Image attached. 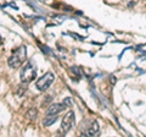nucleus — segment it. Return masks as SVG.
<instances>
[{
    "instance_id": "10",
    "label": "nucleus",
    "mask_w": 146,
    "mask_h": 137,
    "mask_svg": "<svg viewBox=\"0 0 146 137\" xmlns=\"http://www.w3.org/2000/svg\"><path fill=\"white\" fill-rule=\"evenodd\" d=\"M26 89H27L26 85H25V87H23V86H18V88H17V92H16V94L18 95V97H22V95H23V93L26 92Z\"/></svg>"
},
{
    "instance_id": "4",
    "label": "nucleus",
    "mask_w": 146,
    "mask_h": 137,
    "mask_svg": "<svg viewBox=\"0 0 146 137\" xmlns=\"http://www.w3.org/2000/svg\"><path fill=\"white\" fill-rule=\"evenodd\" d=\"M54 80H55V76L52 72H46V74L43 75L40 79H38V81H36V83H35V87L39 91H46L50 86L52 85Z\"/></svg>"
},
{
    "instance_id": "3",
    "label": "nucleus",
    "mask_w": 146,
    "mask_h": 137,
    "mask_svg": "<svg viewBox=\"0 0 146 137\" xmlns=\"http://www.w3.org/2000/svg\"><path fill=\"white\" fill-rule=\"evenodd\" d=\"M74 122H76L74 113L71 110V111H68L65 116H63L62 122H61V127H60V130H58V134L66 135L67 132L72 129V126H74Z\"/></svg>"
},
{
    "instance_id": "6",
    "label": "nucleus",
    "mask_w": 146,
    "mask_h": 137,
    "mask_svg": "<svg viewBox=\"0 0 146 137\" xmlns=\"http://www.w3.org/2000/svg\"><path fill=\"white\" fill-rule=\"evenodd\" d=\"M65 108L66 107L63 105V103H61V104H51V105L49 107L46 114H48V115H57V114L61 113Z\"/></svg>"
},
{
    "instance_id": "11",
    "label": "nucleus",
    "mask_w": 146,
    "mask_h": 137,
    "mask_svg": "<svg viewBox=\"0 0 146 137\" xmlns=\"http://www.w3.org/2000/svg\"><path fill=\"white\" fill-rule=\"evenodd\" d=\"M71 70H72L73 74H76L77 76H80V68H79L78 66H72Z\"/></svg>"
},
{
    "instance_id": "2",
    "label": "nucleus",
    "mask_w": 146,
    "mask_h": 137,
    "mask_svg": "<svg viewBox=\"0 0 146 137\" xmlns=\"http://www.w3.org/2000/svg\"><path fill=\"white\" fill-rule=\"evenodd\" d=\"M35 76H36L35 65L32 61H28L21 70V82L28 85L29 82H32L35 79Z\"/></svg>"
},
{
    "instance_id": "7",
    "label": "nucleus",
    "mask_w": 146,
    "mask_h": 137,
    "mask_svg": "<svg viewBox=\"0 0 146 137\" xmlns=\"http://www.w3.org/2000/svg\"><path fill=\"white\" fill-rule=\"evenodd\" d=\"M57 119H58V116H56V115H48L46 118L43 120V125L44 126H51L52 124H55V122L57 121Z\"/></svg>"
},
{
    "instance_id": "8",
    "label": "nucleus",
    "mask_w": 146,
    "mask_h": 137,
    "mask_svg": "<svg viewBox=\"0 0 146 137\" xmlns=\"http://www.w3.org/2000/svg\"><path fill=\"white\" fill-rule=\"evenodd\" d=\"M36 116H38V110L35 108H31L28 111H27V118L31 119V120H35Z\"/></svg>"
},
{
    "instance_id": "1",
    "label": "nucleus",
    "mask_w": 146,
    "mask_h": 137,
    "mask_svg": "<svg viewBox=\"0 0 146 137\" xmlns=\"http://www.w3.org/2000/svg\"><path fill=\"white\" fill-rule=\"evenodd\" d=\"M26 55H27V48L25 45H21V47H18L15 53L12 54V55L7 60V64L9 66L12 67V68H18L22 64L25 62L26 60Z\"/></svg>"
},
{
    "instance_id": "9",
    "label": "nucleus",
    "mask_w": 146,
    "mask_h": 137,
    "mask_svg": "<svg viewBox=\"0 0 146 137\" xmlns=\"http://www.w3.org/2000/svg\"><path fill=\"white\" fill-rule=\"evenodd\" d=\"M63 105H65L66 108L73 107V100H72V98L71 97H67V98L63 99Z\"/></svg>"
},
{
    "instance_id": "5",
    "label": "nucleus",
    "mask_w": 146,
    "mask_h": 137,
    "mask_svg": "<svg viewBox=\"0 0 146 137\" xmlns=\"http://www.w3.org/2000/svg\"><path fill=\"white\" fill-rule=\"evenodd\" d=\"M99 131H100L99 122L95 120V121H93V124H91V127H89V129L86 130L85 132H83L82 136H95V135L99 134Z\"/></svg>"
},
{
    "instance_id": "12",
    "label": "nucleus",
    "mask_w": 146,
    "mask_h": 137,
    "mask_svg": "<svg viewBox=\"0 0 146 137\" xmlns=\"http://www.w3.org/2000/svg\"><path fill=\"white\" fill-rule=\"evenodd\" d=\"M110 81H111V83H112V85H115L117 80H116V77H115V76H111V79H110Z\"/></svg>"
},
{
    "instance_id": "13",
    "label": "nucleus",
    "mask_w": 146,
    "mask_h": 137,
    "mask_svg": "<svg viewBox=\"0 0 146 137\" xmlns=\"http://www.w3.org/2000/svg\"><path fill=\"white\" fill-rule=\"evenodd\" d=\"M1 42H3V39H1V37H0V44H1Z\"/></svg>"
}]
</instances>
